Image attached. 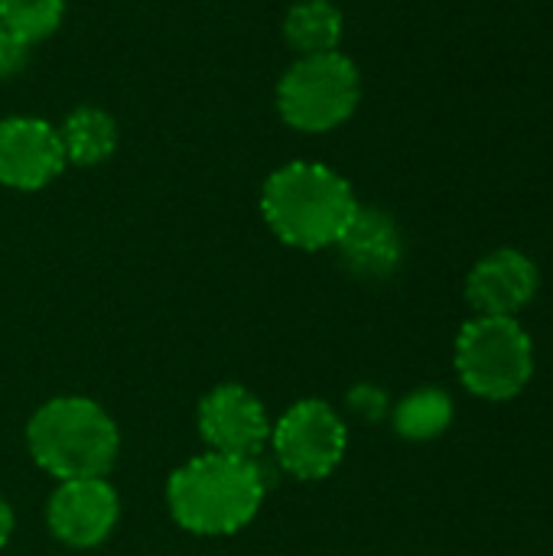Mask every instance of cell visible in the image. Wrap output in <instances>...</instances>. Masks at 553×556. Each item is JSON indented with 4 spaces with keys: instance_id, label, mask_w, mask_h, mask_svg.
Listing matches in <instances>:
<instances>
[{
    "instance_id": "8fae6325",
    "label": "cell",
    "mask_w": 553,
    "mask_h": 556,
    "mask_svg": "<svg viewBox=\"0 0 553 556\" xmlns=\"http://www.w3.org/2000/svg\"><path fill=\"white\" fill-rule=\"evenodd\" d=\"M342 257V264L365 280H385L401 267L404 257V238L391 215L381 208L359 205L339 241L332 244Z\"/></svg>"
},
{
    "instance_id": "6da1fadb",
    "label": "cell",
    "mask_w": 553,
    "mask_h": 556,
    "mask_svg": "<svg viewBox=\"0 0 553 556\" xmlns=\"http://www.w3.org/2000/svg\"><path fill=\"white\" fill-rule=\"evenodd\" d=\"M264 469L257 459L205 453L169 476L166 502L183 531L225 538L254 521L264 505Z\"/></svg>"
},
{
    "instance_id": "30bf717a",
    "label": "cell",
    "mask_w": 553,
    "mask_h": 556,
    "mask_svg": "<svg viewBox=\"0 0 553 556\" xmlns=\"http://www.w3.org/2000/svg\"><path fill=\"white\" fill-rule=\"evenodd\" d=\"M541 287V274L535 261L521 251H492L482 257L469 280H466V296L479 316H508L515 319L518 309H525Z\"/></svg>"
},
{
    "instance_id": "7a4b0ae2",
    "label": "cell",
    "mask_w": 553,
    "mask_h": 556,
    "mask_svg": "<svg viewBox=\"0 0 553 556\" xmlns=\"http://www.w3.org/2000/svg\"><path fill=\"white\" fill-rule=\"evenodd\" d=\"M359 202L352 186L326 163H287L274 169L261 192L271 231L300 251H323L339 241Z\"/></svg>"
},
{
    "instance_id": "4fadbf2b",
    "label": "cell",
    "mask_w": 553,
    "mask_h": 556,
    "mask_svg": "<svg viewBox=\"0 0 553 556\" xmlns=\"http://www.w3.org/2000/svg\"><path fill=\"white\" fill-rule=\"evenodd\" d=\"M342 10L332 0H300L284 20V36L300 55L336 52L342 42Z\"/></svg>"
},
{
    "instance_id": "2e32d148",
    "label": "cell",
    "mask_w": 553,
    "mask_h": 556,
    "mask_svg": "<svg viewBox=\"0 0 553 556\" xmlns=\"http://www.w3.org/2000/svg\"><path fill=\"white\" fill-rule=\"evenodd\" d=\"M23 55H26V46H20L16 39L7 36V29L0 26V75H10L23 65Z\"/></svg>"
},
{
    "instance_id": "5bb4252c",
    "label": "cell",
    "mask_w": 553,
    "mask_h": 556,
    "mask_svg": "<svg viewBox=\"0 0 553 556\" xmlns=\"http://www.w3.org/2000/svg\"><path fill=\"white\" fill-rule=\"evenodd\" d=\"M450 424H453V401L440 388H420L407 394L394 410V430L414 443L437 440L440 433H447Z\"/></svg>"
},
{
    "instance_id": "8992f818",
    "label": "cell",
    "mask_w": 553,
    "mask_h": 556,
    "mask_svg": "<svg viewBox=\"0 0 553 556\" xmlns=\"http://www.w3.org/2000/svg\"><path fill=\"white\" fill-rule=\"evenodd\" d=\"M274 456L284 472L300 482H319L336 472L345 456L349 430L326 401H300L271 427Z\"/></svg>"
},
{
    "instance_id": "9a60e30c",
    "label": "cell",
    "mask_w": 553,
    "mask_h": 556,
    "mask_svg": "<svg viewBox=\"0 0 553 556\" xmlns=\"http://www.w3.org/2000/svg\"><path fill=\"white\" fill-rule=\"evenodd\" d=\"M65 0H0V26L20 46H33L59 29Z\"/></svg>"
},
{
    "instance_id": "3957f363",
    "label": "cell",
    "mask_w": 553,
    "mask_h": 556,
    "mask_svg": "<svg viewBox=\"0 0 553 556\" xmlns=\"http://www.w3.org/2000/svg\"><path fill=\"white\" fill-rule=\"evenodd\" d=\"M26 443L36 466L59 482L104 479L121 453V433L108 410L78 394L46 401L29 417Z\"/></svg>"
},
{
    "instance_id": "ba28073f",
    "label": "cell",
    "mask_w": 553,
    "mask_h": 556,
    "mask_svg": "<svg viewBox=\"0 0 553 556\" xmlns=\"http://www.w3.org/2000/svg\"><path fill=\"white\" fill-rule=\"evenodd\" d=\"M121 518L117 492L108 479H68L59 482L46 505L49 531L68 547H98L108 541Z\"/></svg>"
},
{
    "instance_id": "9c48e42d",
    "label": "cell",
    "mask_w": 553,
    "mask_h": 556,
    "mask_svg": "<svg viewBox=\"0 0 553 556\" xmlns=\"http://www.w3.org/2000/svg\"><path fill=\"white\" fill-rule=\"evenodd\" d=\"M65 166L59 127L42 117L0 121V186L33 192L49 186Z\"/></svg>"
},
{
    "instance_id": "5b68a950",
    "label": "cell",
    "mask_w": 553,
    "mask_h": 556,
    "mask_svg": "<svg viewBox=\"0 0 553 556\" xmlns=\"http://www.w3.org/2000/svg\"><path fill=\"white\" fill-rule=\"evenodd\" d=\"M456 371L476 397L512 401L535 375L531 336L508 316H476L456 339Z\"/></svg>"
},
{
    "instance_id": "52a82bcc",
    "label": "cell",
    "mask_w": 553,
    "mask_h": 556,
    "mask_svg": "<svg viewBox=\"0 0 553 556\" xmlns=\"http://www.w3.org/2000/svg\"><path fill=\"white\" fill-rule=\"evenodd\" d=\"M271 427L264 404L241 384H222L199 404V433L209 453L257 459L271 440Z\"/></svg>"
},
{
    "instance_id": "7c38bea8",
    "label": "cell",
    "mask_w": 553,
    "mask_h": 556,
    "mask_svg": "<svg viewBox=\"0 0 553 556\" xmlns=\"http://www.w3.org/2000/svg\"><path fill=\"white\" fill-rule=\"evenodd\" d=\"M59 140H62L65 163L98 166L117 147V124L108 111L88 104V108H78L65 117V124L59 127Z\"/></svg>"
},
{
    "instance_id": "e0dca14e",
    "label": "cell",
    "mask_w": 553,
    "mask_h": 556,
    "mask_svg": "<svg viewBox=\"0 0 553 556\" xmlns=\"http://www.w3.org/2000/svg\"><path fill=\"white\" fill-rule=\"evenodd\" d=\"M10 534H13V511H10L7 498L0 495V547L10 541Z\"/></svg>"
},
{
    "instance_id": "277c9868",
    "label": "cell",
    "mask_w": 553,
    "mask_h": 556,
    "mask_svg": "<svg viewBox=\"0 0 553 556\" xmlns=\"http://www.w3.org/2000/svg\"><path fill=\"white\" fill-rule=\"evenodd\" d=\"M359 98L362 75L339 49L300 55V62H293L277 85L280 117L303 134L336 130L355 114Z\"/></svg>"
}]
</instances>
